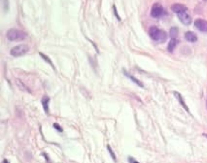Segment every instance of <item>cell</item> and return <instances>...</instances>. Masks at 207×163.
Returning <instances> with one entry per match:
<instances>
[{
	"label": "cell",
	"mask_w": 207,
	"mask_h": 163,
	"mask_svg": "<svg viewBox=\"0 0 207 163\" xmlns=\"http://www.w3.org/2000/svg\"><path fill=\"white\" fill-rule=\"evenodd\" d=\"M148 35L153 40L157 42H164L167 38L166 32L155 26L150 28L148 30Z\"/></svg>",
	"instance_id": "6da1fadb"
},
{
	"label": "cell",
	"mask_w": 207,
	"mask_h": 163,
	"mask_svg": "<svg viewBox=\"0 0 207 163\" xmlns=\"http://www.w3.org/2000/svg\"><path fill=\"white\" fill-rule=\"evenodd\" d=\"M27 35L28 34L25 32L16 29H10L6 34L7 38L11 42L24 40Z\"/></svg>",
	"instance_id": "7a4b0ae2"
},
{
	"label": "cell",
	"mask_w": 207,
	"mask_h": 163,
	"mask_svg": "<svg viewBox=\"0 0 207 163\" xmlns=\"http://www.w3.org/2000/svg\"><path fill=\"white\" fill-rule=\"evenodd\" d=\"M29 51V47L26 45H19L13 47L10 51L11 55L14 57L22 56Z\"/></svg>",
	"instance_id": "3957f363"
},
{
	"label": "cell",
	"mask_w": 207,
	"mask_h": 163,
	"mask_svg": "<svg viewBox=\"0 0 207 163\" xmlns=\"http://www.w3.org/2000/svg\"><path fill=\"white\" fill-rule=\"evenodd\" d=\"M163 13V6L159 4V3H155L152 8L151 11V15L154 18H158L160 17Z\"/></svg>",
	"instance_id": "277c9868"
},
{
	"label": "cell",
	"mask_w": 207,
	"mask_h": 163,
	"mask_svg": "<svg viewBox=\"0 0 207 163\" xmlns=\"http://www.w3.org/2000/svg\"><path fill=\"white\" fill-rule=\"evenodd\" d=\"M194 26L200 32H207V21L203 19L198 18L195 20Z\"/></svg>",
	"instance_id": "5b68a950"
},
{
	"label": "cell",
	"mask_w": 207,
	"mask_h": 163,
	"mask_svg": "<svg viewBox=\"0 0 207 163\" xmlns=\"http://www.w3.org/2000/svg\"><path fill=\"white\" fill-rule=\"evenodd\" d=\"M178 18L181 23H182L185 25H189L191 23L192 18L191 16L188 13L187 11L183 12L177 15Z\"/></svg>",
	"instance_id": "8992f818"
},
{
	"label": "cell",
	"mask_w": 207,
	"mask_h": 163,
	"mask_svg": "<svg viewBox=\"0 0 207 163\" xmlns=\"http://www.w3.org/2000/svg\"><path fill=\"white\" fill-rule=\"evenodd\" d=\"M171 9L174 13H175L177 15L180 13H182L183 12H186V11L188 10L187 7H186L185 6L181 4H177V3L173 4L171 6Z\"/></svg>",
	"instance_id": "52a82bcc"
},
{
	"label": "cell",
	"mask_w": 207,
	"mask_h": 163,
	"mask_svg": "<svg viewBox=\"0 0 207 163\" xmlns=\"http://www.w3.org/2000/svg\"><path fill=\"white\" fill-rule=\"evenodd\" d=\"M185 38L189 42L194 43L197 40V37L196 34L191 31H188L185 34Z\"/></svg>",
	"instance_id": "ba28073f"
},
{
	"label": "cell",
	"mask_w": 207,
	"mask_h": 163,
	"mask_svg": "<svg viewBox=\"0 0 207 163\" xmlns=\"http://www.w3.org/2000/svg\"><path fill=\"white\" fill-rule=\"evenodd\" d=\"M50 102V98L47 95H45L41 99V104H42L43 108L46 113H48L49 110V104Z\"/></svg>",
	"instance_id": "9c48e42d"
},
{
	"label": "cell",
	"mask_w": 207,
	"mask_h": 163,
	"mask_svg": "<svg viewBox=\"0 0 207 163\" xmlns=\"http://www.w3.org/2000/svg\"><path fill=\"white\" fill-rule=\"evenodd\" d=\"M178 44V40L176 38H171L168 45L167 49L170 52H172Z\"/></svg>",
	"instance_id": "30bf717a"
},
{
	"label": "cell",
	"mask_w": 207,
	"mask_h": 163,
	"mask_svg": "<svg viewBox=\"0 0 207 163\" xmlns=\"http://www.w3.org/2000/svg\"><path fill=\"white\" fill-rule=\"evenodd\" d=\"M15 84L16 85V86L18 87V88L19 90H21L22 91H28L29 92V89L25 85V84H24V83L21 80L19 79H16L15 80Z\"/></svg>",
	"instance_id": "8fae6325"
},
{
	"label": "cell",
	"mask_w": 207,
	"mask_h": 163,
	"mask_svg": "<svg viewBox=\"0 0 207 163\" xmlns=\"http://www.w3.org/2000/svg\"><path fill=\"white\" fill-rule=\"evenodd\" d=\"M124 74H125V75L127 77H128L129 79H130L131 80V81L133 82H134V84H136L137 85H138V87H141V88L143 87V84L141 82H140L138 79H137L135 77H134V76H133L129 74L128 73H127V72H125V71L124 72Z\"/></svg>",
	"instance_id": "7c38bea8"
},
{
	"label": "cell",
	"mask_w": 207,
	"mask_h": 163,
	"mask_svg": "<svg viewBox=\"0 0 207 163\" xmlns=\"http://www.w3.org/2000/svg\"><path fill=\"white\" fill-rule=\"evenodd\" d=\"M174 94L175 97L177 98V99L178 100V101L180 103V104L185 108L186 110H187V111H188V107H187V105H185V103L184 102V101H183V98H182V96L180 95V94L179 93H177V92H174Z\"/></svg>",
	"instance_id": "4fadbf2b"
},
{
	"label": "cell",
	"mask_w": 207,
	"mask_h": 163,
	"mask_svg": "<svg viewBox=\"0 0 207 163\" xmlns=\"http://www.w3.org/2000/svg\"><path fill=\"white\" fill-rule=\"evenodd\" d=\"M39 54L40 56H41V57H42V58L45 61V62H46L48 64H49L50 65H51V67H52L53 68H54V64H52L51 60L49 58V57H48L46 55H45V54H43V53L39 52Z\"/></svg>",
	"instance_id": "5bb4252c"
},
{
	"label": "cell",
	"mask_w": 207,
	"mask_h": 163,
	"mask_svg": "<svg viewBox=\"0 0 207 163\" xmlns=\"http://www.w3.org/2000/svg\"><path fill=\"white\" fill-rule=\"evenodd\" d=\"M178 33V29L176 27H173L170 30V36L172 38H175Z\"/></svg>",
	"instance_id": "9a60e30c"
},
{
	"label": "cell",
	"mask_w": 207,
	"mask_h": 163,
	"mask_svg": "<svg viewBox=\"0 0 207 163\" xmlns=\"http://www.w3.org/2000/svg\"><path fill=\"white\" fill-rule=\"evenodd\" d=\"M107 148H108V151H109V152L110 153V155H111V158L115 161L116 159V156H115V154L114 153V151L112 150V149H111V147L109 146H108Z\"/></svg>",
	"instance_id": "2e32d148"
},
{
	"label": "cell",
	"mask_w": 207,
	"mask_h": 163,
	"mask_svg": "<svg viewBox=\"0 0 207 163\" xmlns=\"http://www.w3.org/2000/svg\"><path fill=\"white\" fill-rule=\"evenodd\" d=\"M53 127L58 132H63V129H62V127L58 124H57V123H54L53 124Z\"/></svg>",
	"instance_id": "e0dca14e"
},
{
	"label": "cell",
	"mask_w": 207,
	"mask_h": 163,
	"mask_svg": "<svg viewBox=\"0 0 207 163\" xmlns=\"http://www.w3.org/2000/svg\"><path fill=\"white\" fill-rule=\"evenodd\" d=\"M113 9H114V13L115 16H116V18L118 19V21H120L121 19H120V16H119V15H118V12H117V9H116V7H115V6H113Z\"/></svg>",
	"instance_id": "ac0fdd59"
},
{
	"label": "cell",
	"mask_w": 207,
	"mask_h": 163,
	"mask_svg": "<svg viewBox=\"0 0 207 163\" xmlns=\"http://www.w3.org/2000/svg\"><path fill=\"white\" fill-rule=\"evenodd\" d=\"M129 161L130 163H139L138 161H136L135 159H134L133 158H130L129 159Z\"/></svg>",
	"instance_id": "d6986e66"
},
{
	"label": "cell",
	"mask_w": 207,
	"mask_h": 163,
	"mask_svg": "<svg viewBox=\"0 0 207 163\" xmlns=\"http://www.w3.org/2000/svg\"><path fill=\"white\" fill-rule=\"evenodd\" d=\"M3 163H10L7 159H4L3 160Z\"/></svg>",
	"instance_id": "ffe728a7"
},
{
	"label": "cell",
	"mask_w": 207,
	"mask_h": 163,
	"mask_svg": "<svg viewBox=\"0 0 207 163\" xmlns=\"http://www.w3.org/2000/svg\"><path fill=\"white\" fill-rule=\"evenodd\" d=\"M206 108H207V100H206Z\"/></svg>",
	"instance_id": "44dd1931"
}]
</instances>
